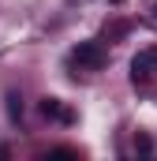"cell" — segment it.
I'll return each instance as SVG.
<instances>
[{
  "label": "cell",
  "mask_w": 157,
  "mask_h": 161,
  "mask_svg": "<svg viewBox=\"0 0 157 161\" xmlns=\"http://www.w3.org/2000/svg\"><path fill=\"white\" fill-rule=\"evenodd\" d=\"M109 64V49H105V41H78L75 49L68 53V68L71 71H101Z\"/></svg>",
  "instance_id": "6da1fadb"
},
{
  "label": "cell",
  "mask_w": 157,
  "mask_h": 161,
  "mask_svg": "<svg viewBox=\"0 0 157 161\" xmlns=\"http://www.w3.org/2000/svg\"><path fill=\"white\" fill-rule=\"evenodd\" d=\"M131 82H135L138 90L157 86V45L142 49V53H135V60H131Z\"/></svg>",
  "instance_id": "7a4b0ae2"
},
{
  "label": "cell",
  "mask_w": 157,
  "mask_h": 161,
  "mask_svg": "<svg viewBox=\"0 0 157 161\" xmlns=\"http://www.w3.org/2000/svg\"><path fill=\"white\" fill-rule=\"evenodd\" d=\"M41 116L45 120H56V124H75V113L60 97H41Z\"/></svg>",
  "instance_id": "3957f363"
},
{
  "label": "cell",
  "mask_w": 157,
  "mask_h": 161,
  "mask_svg": "<svg viewBox=\"0 0 157 161\" xmlns=\"http://www.w3.org/2000/svg\"><path fill=\"white\" fill-rule=\"evenodd\" d=\"M4 109H8V120H23V97L15 94V90H8V97H4Z\"/></svg>",
  "instance_id": "277c9868"
},
{
  "label": "cell",
  "mask_w": 157,
  "mask_h": 161,
  "mask_svg": "<svg viewBox=\"0 0 157 161\" xmlns=\"http://www.w3.org/2000/svg\"><path fill=\"white\" fill-rule=\"evenodd\" d=\"M135 154H154V139L150 135H135Z\"/></svg>",
  "instance_id": "5b68a950"
},
{
  "label": "cell",
  "mask_w": 157,
  "mask_h": 161,
  "mask_svg": "<svg viewBox=\"0 0 157 161\" xmlns=\"http://www.w3.org/2000/svg\"><path fill=\"white\" fill-rule=\"evenodd\" d=\"M127 34V23H112V26H105V38L112 41V38H123Z\"/></svg>",
  "instance_id": "8992f818"
},
{
  "label": "cell",
  "mask_w": 157,
  "mask_h": 161,
  "mask_svg": "<svg viewBox=\"0 0 157 161\" xmlns=\"http://www.w3.org/2000/svg\"><path fill=\"white\" fill-rule=\"evenodd\" d=\"M52 158H78V150H75V146H56Z\"/></svg>",
  "instance_id": "52a82bcc"
},
{
  "label": "cell",
  "mask_w": 157,
  "mask_h": 161,
  "mask_svg": "<svg viewBox=\"0 0 157 161\" xmlns=\"http://www.w3.org/2000/svg\"><path fill=\"white\" fill-rule=\"evenodd\" d=\"M154 19H157V4H154Z\"/></svg>",
  "instance_id": "ba28073f"
},
{
  "label": "cell",
  "mask_w": 157,
  "mask_h": 161,
  "mask_svg": "<svg viewBox=\"0 0 157 161\" xmlns=\"http://www.w3.org/2000/svg\"><path fill=\"white\" fill-rule=\"evenodd\" d=\"M112 4H123V0H112Z\"/></svg>",
  "instance_id": "9c48e42d"
}]
</instances>
